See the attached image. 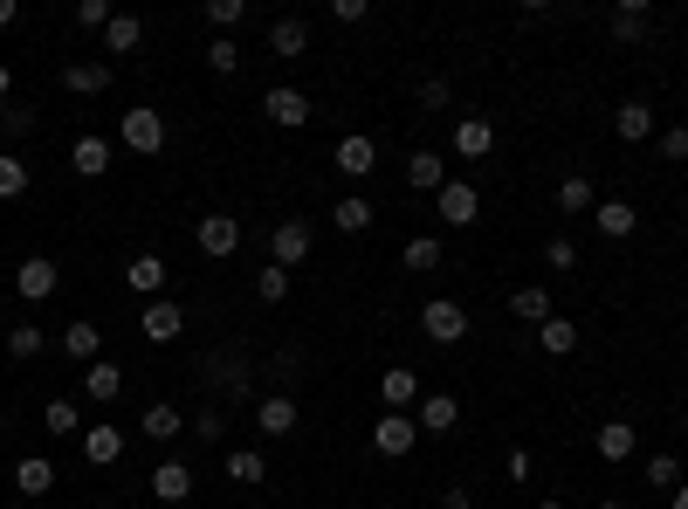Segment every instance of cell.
I'll return each mask as SVG.
<instances>
[{
	"label": "cell",
	"instance_id": "cell-11",
	"mask_svg": "<svg viewBox=\"0 0 688 509\" xmlns=\"http://www.w3.org/2000/svg\"><path fill=\"white\" fill-rule=\"evenodd\" d=\"M435 207H441V220H454V227H475V220H482V193H475L469 180H448V186L435 193Z\"/></svg>",
	"mask_w": 688,
	"mask_h": 509
},
{
	"label": "cell",
	"instance_id": "cell-45",
	"mask_svg": "<svg viewBox=\"0 0 688 509\" xmlns=\"http://www.w3.org/2000/svg\"><path fill=\"white\" fill-rule=\"evenodd\" d=\"M420 104H427V111H448V104H454V83H448V76H427V83H420Z\"/></svg>",
	"mask_w": 688,
	"mask_h": 509
},
{
	"label": "cell",
	"instance_id": "cell-26",
	"mask_svg": "<svg viewBox=\"0 0 688 509\" xmlns=\"http://www.w3.org/2000/svg\"><path fill=\"white\" fill-rule=\"evenodd\" d=\"M489 145H496V124L489 117H454V151H462V159H482Z\"/></svg>",
	"mask_w": 688,
	"mask_h": 509
},
{
	"label": "cell",
	"instance_id": "cell-41",
	"mask_svg": "<svg viewBox=\"0 0 688 509\" xmlns=\"http://www.w3.org/2000/svg\"><path fill=\"white\" fill-rule=\"evenodd\" d=\"M255 296H262V303H290V269H255Z\"/></svg>",
	"mask_w": 688,
	"mask_h": 509
},
{
	"label": "cell",
	"instance_id": "cell-37",
	"mask_svg": "<svg viewBox=\"0 0 688 509\" xmlns=\"http://www.w3.org/2000/svg\"><path fill=\"white\" fill-rule=\"evenodd\" d=\"M647 482H654V489H681V454L675 448H661V454H647Z\"/></svg>",
	"mask_w": 688,
	"mask_h": 509
},
{
	"label": "cell",
	"instance_id": "cell-2",
	"mask_svg": "<svg viewBox=\"0 0 688 509\" xmlns=\"http://www.w3.org/2000/svg\"><path fill=\"white\" fill-rule=\"evenodd\" d=\"M420 338L427 344H462L469 338V310H462V303H448V296H435L420 310Z\"/></svg>",
	"mask_w": 688,
	"mask_h": 509
},
{
	"label": "cell",
	"instance_id": "cell-18",
	"mask_svg": "<svg viewBox=\"0 0 688 509\" xmlns=\"http://www.w3.org/2000/svg\"><path fill=\"white\" fill-rule=\"evenodd\" d=\"M372 166H379V145H372L365 132H345V138H338V172H345V180H365Z\"/></svg>",
	"mask_w": 688,
	"mask_h": 509
},
{
	"label": "cell",
	"instance_id": "cell-55",
	"mask_svg": "<svg viewBox=\"0 0 688 509\" xmlns=\"http://www.w3.org/2000/svg\"><path fill=\"white\" fill-rule=\"evenodd\" d=\"M593 509H627V502H620V496H599V502H593Z\"/></svg>",
	"mask_w": 688,
	"mask_h": 509
},
{
	"label": "cell",
	"instance_id": "cell-50",
	"mask_svg": "<svg viewBox=\"0 0 688 509\" xmlns=\"http://www.w3.org/2000/svg\"><path fill=\"white\" fill-rule=\"evenodd\" d=\"M372 8H365V0H330V21H338V29H359V21H365Z\"/></svg>",
	"mask_w": 688,
	"mask_h": 509
},
{
	"label": "cell",
	"instance_id": "cell-20",
	"mask_svg": "<svg viewBox=\"0 0 688 509\" xmlns=\"http://www.w3.org/2000/svg\"><path fill=\"white\" fill-rule=\"evenodd\" d=\"M227 482H241V489H262V482H269V454L262 448H227Z\"/></svg>",
	"mask_w": 688,
	"mask_h": 509
},
{
	"label": "cell",
	"instance_id": "cell-21",
	"mask_svg": "<svg viewBox=\"0 0 688 509\" xmlns=\"http://www.w3.org/2000/svg\"><path fill=\"white\" fill-rule=\"evenodd\" d=\"M593 448H599V462H633V454H641V434H633L627 420H606L593 434Z\"/></svg>",
	"mask_w": 688,
	"mask_h": 509
},
{
	"label": "cell",
	"instance_id": "cell-19",
	"mask_svg": "<svg viewBox=\"0 0 688 509\" xmlns=\"http://www.w3.org/2000/svg\"><path fill=\"white\" fill-rule=\"evenodd\" d=\"M311 48V21L303 14H275L269 21V56H303Z\"/></svg>",
	"mask_w": 688,
	"mask_h": 509
},
{
	"label": "cell",
	"instance_id": "cell-38",
	"mask_svg": "<svg viewBox=\"0 0 688 509\" xmlns=\"http://www.w3.org/2000/svg\"><path fill=\"white\" fill-rule=\"evenodd\" d=\"M613 42H647V0H627L613 14Z\"/></svg>",
	"mask_w": 688,
	"mask_h": 509
},
{
	"label": "cell",
	"instance_id": "cell-5",
	"mask_svg": "<svg viewBox=\"0 0 688 509\" xmlns=\"http://www.w3.org/2000/svg\"><path fill=\"white\" fill-rule=\"evenodd\" d=\"M138 330H145V344H172V338L187 330L180 296H151V303H145V317H138Z\"/></svg>",
	"mask_w": 688,
	"mask_h": 509
},
{
	"label": "cell",
	"instance_id": "cell-32",
	"mask_svg": "<svg viewBox=\"0 0 688 509\" xmlns=\"http://www.w3.org/2000/svg\"><path fill=\"white\" fill-rule=\"evenodd\" d=\"M330 220H338V227H345V235H365V227H372L379 214H372V200H365V193H345V200H338V207H330Z\"/></svg>",
	"mask_w": 688,
	"mask_h": 509
},
{
	"label": "cell",
	"instance_id": "cell-29",
	"mask_svg": "<svg viewBox=\"0 0 688 509\" xmlns=\"http://www.w3.org/2000/svg\"><path fill=\"white\" fill-rule=\"evenodd\" d=\"M399 269H406V275H435V269H441V241H435V235H414V241L399 248Z\"/></svg>",
	"mask_w": 688,
	"mask_h": 509
},
{
	"label": "cell",
	"instance_id": "cell-3",
	"mask_svg": "<svg viewBox=\"0 0 688 509\" xmlns=\"http://www.w3.org/2000/svg\"><path fill=\"white\" fill-rule=\"evenodd\" d=\"M117 138H124V151H138V159H151V151H166V117H159V111H124Z\"/></svg>",
	"mask_w": 688,
	"mask_h": 509
},
{
	"label": "cell",
	"instance_id": "cell-22",
	"mask_svg": "<svg viewBox=\"0 0 688 509\" xmlns=\"http://www.w3.org/2000/svg\"><path fill=\"white\" fill-rule=\"evenodd\" d=\"M406 186L414 193H441L448 186V159L441 151H414V159H406Z\"/></svg>",
	"mask_w": 688,
	"mask_h": 509
},
{
	"label": "cell",
	"instance_id": "cell-49",
	"mask_svg": "<svg viewBox=\"0 0 688 509\" xmlns=\"http://www.w3.org/2000/svg\"><path fill=\"white\" fill-rule=\"evenodd\" d=\"M661 159H688V124H668V132H661Z\"/></svg>",
	"mask_w": 688,
	"mask_h": 509
},
{
	"label": "cell",
	"instance_id": "cell-30",
	"mask_svg": "<svg viewBox=\"0 0 688 509\" xmlns=\"http://www.w3.org/2000/svg\"><path fill=\"white\" fill-rule=\"evenodd\" d=\"M509 317H517V324H544V317H557V310H551V290H538V283H530V290H509Z\"/></svg>",
	"mask_w": 688,
	"mask_h": 509
},
{
	"label": "cell",
	"instance_id": "cell-54",
	"mask_svg": "<svg viewBox=\"0 0 688 509\" xmlns=\"http://www.w3.org/2000/svg\"><path fill=\"white\" fill-rule=\"evenodd\" d=\"M8 90H14V69H8V63H0V104H8Z\"/></svg>",
	"mask_w": 688,
	"mask_h": 509
},
{
	"label": "cell",
	"instance_id": "cell-47",
	"mask_svg": "<svg viewBox=\"0 0 688 509\" xmlns=\"http://www.w3.org/2000/svg\"><path fill=\"white\" fill-rule=\"evenodd\" d=\"M0 132H8V138H29V132H35V111H21V104H0Z\"/></svg>",
	"mask_w": 688,
	"mask_h": 509
},
{
	"label": "cell",
	"instance_id": "cell-24",
	"mask_svg": "<svg viewBox=\"0 0 688 509\" xmlns=\"http://www.w3.org/2000/svg\"><path fill=\"white\" fill-rule=\"evenodd\" d=\"M593 227H599L606 241H627L633 227H641V214H633L627 200H599V207H593Z\"/></svg>",
	"mask_w": 688,
	"mask_h": 509
},
{
	"label": "cell",
	"instance_id": "cell-7",
	"mask_svg": "<svg viewBox=\"0 0 688 509\" xmlns=\"http://www.w3.org/2000/svg\"><path fill=\"white\" fill-rule=\"evenodd\" d=\"M193 241H200V255H214V262H227V255L241 248V220H235V214H200Z\"/></svg>",
	"mask_w": 688,
	"mask_h": 509
},
{
	"label": "cell",
	"instance_id": "cell-40",
	"mask_svg": "<svg viewBox=\"0 0 688 509\" xmlns=\"http://www.w3.org/2000/svg\"><path fill=\"white\" fill-rule=\"evenodd\" d=\"M42 344H48L42 324H14L8 330V359H42Z\"/></svg>",
	"mask_w": 688,
	"mask_h": 509
},
{
	"label": "cell",
	"instance_id": "cell-10",
	"mask_svg": "<svg viewBox=\"0 0 688 509\" xmlns=\"http://www.w3.org/2000/svg\"><path fill=\"white\" fill-rule=\"evenodd\" d=\"M56 283H63V269L48 262V255H29V262L14 269V290L29 296V303H48V296H56Z\"/></svg>",
	"mask_w": 688,
	"mask_h": 509
},
{
	"label": "cell",
	"instance_id": "cell-51",
	"mask_svg": "<svg viewBox=\"0 0 688 509\" xmlns=\"http://www.w3.org/2000/svg\"><path fill=\"white\" fill-rule=\"evenodd\" d=\"M530 475H538V462H530V448H509V482H517V489H523Z\"/></svg>",
	"mask_w": 688,
	"mask_h": 509
},
{
	"label": "cell",
	"instance_id": "cell-12",
	"mask_svg": "<svg viewBox=\"0 0 688 509\" xmlns=\"http://www.w3.org/2000/svg\"><path fill=\"white\" fill-rule=\"evenodd\" d=\"M111 159H117L111 138H76V145H69V172H76V180H104Z\"/></svg>",
	"mask_w": 688,
	"mask_h": 509
},
{
	"label": "cell",
	"instance_id": "cell-57",
	"mask_svg": "<svg viewBox=\"0 0 688 509\" xmlns=\"http://www.w3.org/2000/svg\"><path fill=\"white\" fill-rule=\"evenodd\" d=\"M0 434H8V406H0Z\"/></svg>",
	"mask_w": 688,
	"mask_h": 509
},
{
	"label": "cell",
	"instance_id": "cell-52",
	"mask_svg": "<svg viewBox=\"0 0 688 509\" xmlns=\"http://www.w3.org/2000/svg\"><path fill=\"white\" fill-rule=\"evenodd\" d=\"M441 509H475V496H469V489H448V496H441Z\"/></svg>",
	"mask_w": 688,
	"mask_h": 509
},
{
	"label": "cell",
	"instance_id": "cell-25",
	"mask_svg": "<svg viewBox=\"0 0 688 509\" xmlns=\"http://www.w3.org/2000/svg\"><path fill=\"white\" fill-rule=\"evenodd\" d=\"M151 496H159V502H187L193 496V468L187 462H159V468H151Z\"/></svg>",
	"mask_w": 688,
	"mask_h": 509
},
{
	"label": "cell",
	"instance_id": "cell-8",
	"mask_svg": "<svg viewBox=\"0 0 688 509\" xmlns=\"http://www.w3.org/2000/svg\"><path fill=\"white\" fill-rule=\"evenodd\" d=\"M262 117L283 124V132H303V124H311V97H303L296 83H275V90L262 97Z\"/></svg>",
	"mask_w": 688,
	"mask_h": 509
},
{
	"label": "cell",
	"instance_id": "cell-53",
	"mask_svg": "<svg viewBox=\"0 0 688 509\" xmlns=\"http://www.w3.org/2000/svg\"><path fill=\"white\" fill-rule=\"evenodd\" d=\"M21 21V0H0V29H14Z\"/></svg>",
	"mask_w": 688,
	"mask_h": 509
},
{
	"label": "cell",
	"instance_id": "cell-44",
	"mask_svg": "<svg viewBox=\"0 0 688 509\" xmlns=\"http://www.w3.org/2000/svg\"><path fill=\"white\" fill-rule=\"evenodd\" d=\"M544 262H551V269H578V241H572V235H551V241H544Z\"/></svg>",
	"mask_w": 688,
	"mask_h": 509
},
{
	"label": "cell",
	"instance_id": "cell-1",
	"mask_svg": "<svg viewBox=\"0 0 688 509\" xmlns=\"http://www.w3.org/2000/svg\"><path fill=\"white\" fill-rule=\"evenodd\" d=\"M311 248H317L311 220H296V214H290V220H275V227H269V262H275V269H290V275H296L303 262H311Z\"/></svg>",
	"mask_w": 688,
	"mask_h": 509
},
{
	"label": "cell",
	"instance_id": "cell-58",
	"mask_svg": "<svg viewBox=\"0 0 688 509\" xmlns=\"http://www.w3.org/2000/svg\"><path fill=\"white\" fill-rule=\"evenodd\" d=\"M538 509H565V502H538Z\"/></svg>",
	"mask_w": 688,
	"mask_h": 509
},
{
	"label": "cell",
	"instance_id": "cell-23",
	"mask_svg": "<svg viewBox=\"0 0 688 509\" xmlns=\"http://www.w3.org/2000/svg\"><path fill=\"white\" fill-rule=\"evenodd\" d=\"M14 489L21 496H48L56 489V462H48V454H21L14 462Z\"/></svg>",
	"mask_w": 688,
	"mask_h": 509
},
{
	"label": "cell",
	"instance_id": "cell-27",
	"mask_svg": "<svg viewBox=\"0 0 688 509\" xmlns=\"http://www.w3.org/2000/svg\"><path fill=\"white\" fill-rule=\"evenodd\" d=\"M138 427H145V441H180V427H187V420H180V406H172V399H151Z\"/></svg>",
	"mask_w": 688,
	"mask_h": 509
},
{
	"label": "cell",
	"instance_id": "cell-59",
	"mask_svg": "<svg viewBox=\"0 0 688 509\" xmlns=\"http://www.w3.org/2000/svg\"><path fill=\"white\" fill-rule=\"evenodd\" d=\"M90 509H111V502H90Z\"/></svg>",
	"mask_w": 688,
	"mask_h": 509
},
{
	"label": "cell",
	"instance_id": "cell-48",
	"mask_svg": "<svg viewBox=\"0 0 688 509\" xmlns=\"http://www.w3.org/2000/svg\"><path fill=\"white\" fill-rule=\"evenodd\" d=\"M76 29H97V35H104V29H111V8H104V0H76Z\"/></svg>",
	"mask_w": 688,
	"mask_h": 509
},
{
	"label": "cell",
	"instance_id": "cell-36",
	"mask_svg": "<svg viewBox=\"0 0 688 509\" xmlns=\"http://www.w3.org/2000/svg\"><path fill=\"white\" fill-rule=\"evenodd\" d=\"M63 351H69V359H83V365H97V351H104V330H97V324H69V330H63Z\"/></svg>",
	"mask_w": 688,
	"mask_h": 509
},
{
	"label": "cell",
	"instance_id": "cell-39",
	"mask_svg": "<svg viewBox=\"0 0 688 509\" xmlns=\"http://www.w3.org/2000/svg\"><path fill=\"white\" fill-rule=\"evenodd\" d=\"M29 180H35V172H29V159L0 151V200H21V193H29Z\"/></svg>",
	"mask_w": 688,
	"mask_h": 509
},
{
	"label": "cell",
	"instance_id": "cell-31",
	"mask_svg": "<svg viewBox=\"0 0 688 509\" xmlns=\"http://www.w3.org/2000/svg\"><path fill=\"white\" fill-rule=\"evenodd\" d=\"M557 207H565V214H593L599 207L593 180H585V172H565V180H557Z\"/></svg>",
	"mask_w": 688,
	"mask_h": 509
},
{
	"label": "cell",
	"instance_id": "cell-4",
	"mask_svg": "<svg viewBox=\"0 0 688 509\" xmlns=\"http://www.w3.org/2000/svg\"><path fill=\"white\" fill-rule=\"evenodd\" d=\"M372 448L386 454V462L414 454V448H420V420H414V414H379V427H372Z\"/></svg>",
	"mask_w": 688,
	"mask_h": 509
},
{
	"label": "cell",
	"instance_id": "cell-16",
	"mask_svg": "<svg viewBox=\"0 0 688 509\" xmlns=\"http://www.w3.org/2000/svg\"><path fill=\"white\" fill-rule=\"evenodd\" d=\"M83 399H90V406H117V399H124V365L97 359V365L83 372Z\"/></svg>",
	"mask_w": 688,
	"mask_h": 509
},
{
	"label": "cell",
	"instance_id": "cell-34",
	"mask_svg": "<svg viewBox=\"0 0 688 509\" xmlns=\"http://www.w3.org/2000/svg\"><path fill=\"white\" fill-rule=\"evenodd\" d=\"M138 42H145V21H138V14H111V29H104V48H111V56H132Z\"/></svg>",
	"mask_w": 688,
	"mask_h": 509
},
{
	"label": "cell",
	"instance_id": "cell-33",
	"mask_svg": "<svg viewBox=\"0 0 688 509\" xmlns=\"http://www.w3.org/2000/svg\"><path fill=\"white\" fill-rule=\"evenodd\" d=\"M42 427H48V434H83V406H76L69 393L48 399V406H42Z\"/></svg>",
	"mask_w": 688,
	"mask_h": 509
},
{
	"label": "cell",
	"instance_id": "cell-46",
	"mask_svg": "<svg viewBox=\"0 0 688 509\" xmlns=\"http://www.w3.org/2000/svg\"><path fill=\"white\" fill-rule=\"evenodd\" d=\"M193 434H200V441H221V434H227V414H221V406H200V414H193Z\"/></svg>",
	"mask_w": 688,
	"mask_h": 509
},
{
	"label": "cell",
	"instance_id": "cell-14",
	"mask_svg": "<svg viewBox=\"0 0 688 509\" xmlns=\"http://www.w3.org/2000/svg\"><path fill=\"white\" fill-rule=\"evenodd\" d=\"M166 283H172V269L159 262V255H132V262H124V290H138V296H166Z\"/></svg>",
	"mask_w": 688,
	"mask_h": 509
},
{
	"label": "cell",
	"instance_id": "cell-9",
	"mask_svg": "<svg viewBox=\"0 0 688 509\" xmlns=\"http://www.w3.org/2000/svg\"><path fill=\"white\" fill-rule=\"evenodd\" d=\"M420 372L414 365H393L386 378H379V399H386V414H414V406H420Z\"/></svg>",
	"mask_w": 688,
	"mask_h": 509
},
{
	"label": "cell",
	"instance_id": "cell-13",
	"mask_svg": "<svg viewBox=\"0 0 688 509\" xmlns=\"http://www.w3.org/2000/svg\"><path fill=\"white\" fill-rule=\"evenodd\" d=\"M63 90H69V97H104V90H111V63H97V56L63 63Z\"/></svg>",
	"mask_w": 688,
	"mask_h": 509
},
{
	"label": "cell",
	"instance_id": "cell-56",
	"mask_svg": "<svg viewBox=\"0 0 688 509\" xmlns=\"http://www.w3.org/2000/svg\"><path fill=\"white\" fill-rule=\"evenodd\" d=\"M675 509H688V482H681V489H675Z\"/></svg>",
	"mask_w": 688,
	"mask_h": 509
},
{
	"label": "cell",
	"instance_id": "cell-35",
	"mask_svg": "<svg viewBox=\"0 0 688 509\" xmlns=\"http://www.w3.org/2000/svg\"><path fill=\"white\" fill-rule=\"evenodd\" d=\"M620 145H641V138H654V111L641 104V97H633V104H620Z\"/></svg>",
	"mask_w": 688,
	"mask_h": 509
},
{
	"label": "cell",
	"instance_id": "cell-6",
	"mask_svg": "<svg viewBox=\"0 0 688 509\" xmlns=\"http://www.w3.org/2000/svg\"><path fill=\"white\" fill-rule=\"evenodd\" d=\"M296 420H303V406H296V393H262L255 399V427H262L269 441H283V434H296Z\"/></svg>",
	"mask_w": 688,
	"mask_h": 509
},
{
	"label": "cell",
	"instance_id": "cell-15",
	"mask_svg": "<svg viewBox=\"0 0 688 509\" xmlns=\"http://www.w3.org/2000/svg\"><path fill=\"white\" fill-rule=\"evenodd\" d=\"M414 420H420V434H448V427L462 420V399H454V393H420Z\"/></svg>",
	"mask_w": 688,
	"mask_h": 509
},
{
	"label": "cell",
	"instance_id": "cell-43",
	"mask_svg": "<svg viewBox=\"0 0 688 509\" xmlns=\"http://www.w3.org/2000/svg\"><path fill=\"white\" fill-rule=\"evenodd\" d=\"M207 21H214L221 35H235L241 21H248V0H207Z\"/></svg>",
	"mask_w": 688,
	"mask_h": 509
},
{
	"label": "cell",
	"instance_id": "cell-17",
	"mask_svg": "<svg viewBox=\"0 0 688 509\" xmlns=\"http://www.w3.org/2000/svg\"><path fill=\"white\" fill-rule=\"evenodd\" d=\"M83 454H90L97 468H117V462H124V427H111V420L83 427Z\"/></svg>",
	"mask_w": 688,
	"mask_h": 509
},
{
	"label": "cell",
	"instance_id": "cell-42",
	"mask_svg": "<svg viewBox=\"0 0 688 509\" xmlns=\"http://www.w3.org/2000/svg\"><path fill=\"white\" fill-rule=\"evenodd\" d=\"M207 69H214V76H235V69H241L235 35H214V42H207Z\"/></svg>",
	"mask_w": 688,
	"mask_h": 509
},
{
	"label": "cell",
	"instance_id": "cell-28",
	"mask_svg": "<svg viewBox=\"0 0 688 509\" xmlns=\"http://www.w3.org/2000/svg\"><path fill=\"white\" fill-rule=\"evenodd\" d=\"M538 351H551V359H572V351H578V324H572V317H544V324H538Z\"/></svg>",
	"mask_w": 688,
	"mask_h": 509
}]
</instances>
